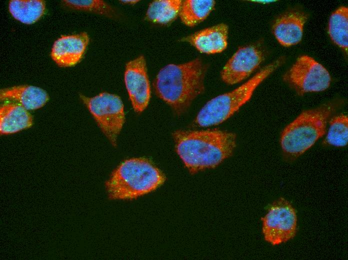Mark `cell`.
Here are the masks:
<instances>
[{
    "label": "cell",
    "instance_id": "1",
    "mask_svg": "<svg viewBox=\"0 0 348 260\" xmlns=\"http://www.w3.org/2000/svg\"><path fill=\"white\" fill-rule=\"evenodd\" d=\"M177 153L192 174L216 167L232 154L236 135L219 130H176Z\"/></svg>",
    "mask_w": 348,
    "mask_h": 260
},
{
    "label": "cell",
    "instance_id": "2",
    "mask_svg": "<svg viewBox=\"0 0 348 260\" xmlns=\"http://www.w3.org/2000/svg\"><path fill=\"white\" fill-rule=\"evenodd\" d=\"M208 66L196 58L179 64H168L158 72L154 82L157 96L181 114L204 90Z\"/></svg>",
    "mask_w": 348,
    "mask_h": 260
},
{
    "label": "cell",
    "instance_id": "3",
    "mask_svg": "<svg viewBox=\"0 0 348 260\" xmlns=\"http://www.w3.org/2000/svg\"><path fill=\"white\" fill-rule=\"evenodd\" d=\"M164 180L163 174L149 160L133 158L118 166L106 186L110 199H132L155 190Z\"/></svg>",
    "mask_w": 348,
    "mask_h": 260
},
{
    "label": "cell",
    "instance_id": "4",
    "mask_svg": "<svg viewBox=\"0 0 348 260\" xmlns=\"http://www.w3.org/2000/svg\"><path fill=\"white\" fill-rule=\"evenodd\" d=\"M334 110L330 104L302 112L282 132L280 144L284 154L294 158L311 148L325 134Z\"/></svg>",
    "mask_w": 348,
    "mask_h": 260
},
{
    "label": "cell",
    "instance_id": "5",
    "mask_svg": "<svg viewBox=\"0 0 348 260\" xmlns=\"http://www.w3.org/2000/svg\"><path fill=\"white\" fill-rule=\"evenodd\" d=\"M284 62V58H279L266 66L240 86L208 102L198 113L196 122L202 126H208L226 120L250 99L260 84Z\"/></svg>",
    "mask_w": 348,
    "mask_h": 260
},
{
    "label": "cell",
    "instance_id": "6",
    "mask_svg": "<svg viewBox=\"0 0 348 260\" xmlns=\"http://www.w3.org/2000/svg\"><path fill=\"white\" fill-rule=\"evenodd\" d=\"M80 97L98 126L114 146L124 122V104L118 96L102 92L92 98L82 94Z\"/></svg>",
    "mask_w": 348,
    "mask_h": 260
},
{
    "label": "cell",
    "instance_id": "7",
    "mask_svg": "<svg viewBox=\"0 0 348 260\" xmlns=\"http://www.w3.org/2000/svg\"><path fill=\"white\" fill-rule=\"evenodd\" d=\"M284 80L298 95L324 91L330 86L331 77L328 70L312 58L298 57L284 74Z\"/></svg>",
    "mask_w": 348,
    "mask_h": 260
},
{
    "label": "cell",
    "instance_id": "8",
    "mask_svg": "<svg viewBox=\"0 0 348 260\" xmlns=\"http://www.w3.org/2000/svg\"><path fill=\"white\" fill-rule=\"evenodd\" d=\"M261 220L264 238L273 245L285 242L296 235V212L291 204L283 198L274 201Z\"/></svg>",
    "mask_w": 348,
    "mask_h": 260
},
{
    "label": "cell",
    "instance_id": "9",
    "mask_svg": "<svg viewBox=\"0 0 348 260\" xmlns=\"http://www.w3.org/2000/svg\"><path fill=\"white\" fill-rule=\"evenodd\" d=\"M264 58L262 50L256 46L240 47L224 65L220 72L221 78L228 84H238L257 69Z\"/></svg>",
    "mask_w": 348,
    "mask_h": 260
},
{
    "label": "cell",
    "instance_id": "10",
    "mask_svg": "<svg viewBox=\"0 0 348 260\" xmlns=\"http://www.w3.org/2000/svg\"><path fill=\"white\" fill-rule=\"evenodd\" d=\"M124 81L134 110L142 112L148 106L150 97L146 62L143 56L126 64Z\"/></svg>",
    "mask_w": 348,
    "mask_h": 260
},
{
    "label": "cell",
    "instance_id": "11",
    "mask_svg": "<svg viewBox=\"0 0 348 260\" xmlns=\"http://www.w3.org/2000/svg\"><path fill=\"white\" fill-rule=\"evenodd\" d=\"M88 42L89 37L86 32L62 36L54 42L51 57L59 66H74L81 60Z\"/></svg>",
    "mask_w": 348,
    "mask_h": 260
},
{
    "label": "cell",
    "instance_id": "12",
    "mask_svg": "<svg viewBox=\"0 0 348 260\" xmlns=\"http://www.w3.org/2000/svg\"><path fill=\"white\" fill-rule=\"evenodd\" d=\"M308 19L303 12L292 10L280 16L272 26V32L280 44L290 46L302 40L304 24Z\"/></svg>",
    "mask_w": 348,
    "mask_h": 260
},
{
    "label": "cell",
    "instance_id": "13",
    "mask_svg": "<svg viewBox=\"0 0 348 260\" xmlns=\"http://www.w3.org/2000/svg\"><path fill=\"white\" fill-rule=\"evenodd\" d=\"M228 28L221 23L208 27L184 38L200 52L214 54L223 52L228 46Z\"/></svg>",
    "mask_w": 348,
    "mask_h": 260
},
{
    "label": "cell",
    "instance_id": "14",
    "mask_svg": "<svg viewBox=\"0 0 348 260\" xmlns=\"http://www.w3.org/2000/svg\"><path fill=\"white\" fill-rule=\"evenodd\" d=\"M1 100L19 104L29 110H35L44 106L49 100L48 93L40 88L21 85L2 89Z\"/></svg>",
    "mask_w": 348,
    "mask_h": 260
},
{
    "label": "cell",
    "instance_id": "15",
    "mask_svg": "<svg viewBox=\"0 0 348 260\" xmlns=\"http://www.w3.org/2000/svg\"><path fill=\"white\" fill-rule=\"evenodd\" d=\"M33 118L28 110L21 105L8 102L0 108V132L10 134L30 128Z\"/></svg>",
    "mask_w": 348,
    "mask_h": 260
},
{
    "label": "cell",
    "instance_id": "16",
    "mask_svg": "<svg viewBox=\"0 0 348 260\" xmlns=\"http://www.w3.org/2000/svg\"><path fill=\"white\" fill-rule=\"evenodd\" d=\"M8 10L15 19L30 24L44 15L46 3L42 0H12L9 2Z\"/></svg>",
    "mask_w": 348,
    "mask_h": 260
},
{
    "label": "cell",
    "instance_id": "17",
    "mask_svg": "<svg viewBox=\"0 0 348 260\" xmlns=\"http://www.w3.org/2000/svg\"><path fill=\"white\" fill-rule=\"evenodd\" d=\"M214 0H186L182 2L180 16L182 22L194 26L204 20L214 8Z\"/></svg>",
    "mask_w": 348,
    "mask_h": 260
},
{
    "label": "cell",
    "instance_id": "18",
    "mask_svg": "<svg viewBox=\"0 0 348 260\" xmlns=\"http://www.w3.org/2000/svg\"><path fill=\"white\" fill-rule=\"evenodd\" d=\"M328 34L332 41L346 53L348 47V8L341 6L330 16Z\"/></svg>",
    "mask_w": 348,
    "mask_h": 260
},
{
    "label": "cell",
    "instance_id": "19",
    "mask_svg": "<svg viewBox=\"0 0 348 260\" xmlns=\"http://www.w3.org/2000/svg\"><path fill=\"white\" fill-rule=\"evenodd\" d=\"M181 0H156L151 2L146 18L154 22L166 24L174 20L180 13Z\"/></svg>",
    "mask_w": 348,
    "mask_h": 260
},
{
    "label": "cell",
    "instance_id": "20",
    "mask_svg": "<svg viewBox=\"0 0 348 260\" xmlns=\"http://www.w3.org/2000/svg\"><path fill=\"white\" fill-rule=\"evenodd\" d=\"M348 142V118L340 114L332 118L330 121V127L324 142L331 146L342 147Z\"/></svg>",
    "mask_w": 348,
    "mask_h": 260
},
{
    "label": "cell",
    "instance_id": "21",
    "mask_svg": "<svg viewBox=\"0 0 348 260\" xmlns=\"http://www.w3.org/2000/svg\"><path fill=\"white\" fill-rule=\"evenodd\" d=\"M64 4L71 9L92 12L110 16L114 10L108 4L102 0H64Z\"/></svg>",
    "mask_w": 348,
    "mask_h": 260
},
{
    "label": "cell",
    "instance_id": "22",
    "mask_svg": "<svg viewBox=\"0 0 348 260\" xmlns=\"http://www.w3.org/2000/svg\"><path fill=\"white\" fill-rule=\"evenodd\" d=\"M139 0H120L124 4H134L135 3H136L138 2Z\"/></svg>",
    "mask_w": 348,
    "mask_h": 260
}]
</instances>
